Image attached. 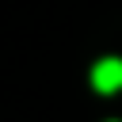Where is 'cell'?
<instances>
[{
    "mask_svg": "<svg viewBox=\"0 0 122 122\" xmlns=\"http://www.w3.org/2000/svg\"><path fill=\"white\" fill-rule=\"evenodd\" d=\"M92 88L103 92V95L118 92V88H122V57H103V61H95V69H92Z\"/></svg>",
    "mask_w": 122,
    "mask_h": 122,
    "instance_id": "cell-1",
    "label": "cell"
}]
</instances>
